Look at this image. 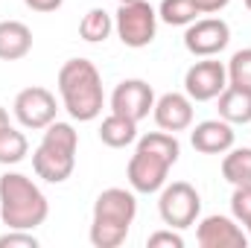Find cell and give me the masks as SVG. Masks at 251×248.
Returning a JSON list of instances; mask_svg holds the SVG:
<instances>
[{"mask_svg": "<svg viewBox=\"0 0 251 248\" xmlns=\"http://www.w3.org/2000/svg\"><path fill=\"white\" fill-rule=\"evenodd\" d=\"M59 94H62L64 111L79 120L91 123L102 114L105 105V91H102V76L91 59H70L59 70Z\"/></svg>", "mask_w": 251, "mask_h": 248, "instance_id": "cell-1", "label": "cell"}, {"mask_svg": "<svg viewBox=\"0 0 251 248\" xmlns=\"http://www.w3.org/2000/svg\"><path fill=\"white\" fill-rule=\"evenodd\" d=\"M50 216V201L29 175H0V222L12 231H35Z\"/></svg>", "mask_w": 251, "mask_h": 248, "instance_id": "cell-2", "label": "cell"}, {"mask_svg": "<svg viewBox=\"0 0 251 248\" xmlns=\"http://www.w3.org/2000/svg\"><path fill=\"white\" fill-rule=\"evenodd\" d=\"M137 216V198L126 187H108L94 201L91 219V246L94 248H120L128 240L131 222Z\"/></svg>", "mask_w": 251, "mask_h": 248, "instance_id": "cell-3", "label": "cell"}, {"mask_svg": "<svg viewBox=\"0 0 251 248\" xmlns=\"http://www.w3.org/2000/svg\"><path fill=\"white\" fill-rule=\"evenodd\" d=\"M76 149H79V131L70 123H53L44 128L41 143L32 152V170L47 184H64L76 170Z\"/></svg>", "mask_w": 251, "mask_h": 248, "instance_id": "cell-4", "label": "cell"}, {"mask_svg": "<svg viewBox=\"0 0 251 248\" xmlns=\"http://www.w3.org/2000/svg\"><path fill=\"white\" fill-rule=\"evenodd\" d=\"M114 32L131 50L149 47L155 41V35H158V9L149 0L120 3V9L114 15Z\"/></svg>", "mask_w": 251, "mask_h": 248, "instance_id": "cell-5", "label": "cell"}, {"mask_svg": "<svg viewBox=\"0 0 251 248\" xmlns=\"http://www.w3.org/2000/svg\"><path fill=\"white\" fill-rule=\"evenodd\" d=\"M158 213H161V222L167 228L184 231L190 225H196L201 216V196L190 181L164 184L161 196H158Z\"/></svg>", "mask_w": 251, "mask_h": 248, "instance_id": "cell-6", "label": "cell"}, {"mask_svg": "<svg viewBox=\"0 0 251 248\" xmlns=\"http://www.w3.org/2000/svg\"><path fill=\"white\" fill-rule=\"evenodd\" d=\"M12 114H15V120L24 125V128H29V131H44L47 125L56 120V114H59L56 94L47 91V88H41V85H29V88H24V91L15 97Z\"/></svg>", "mask_w": 251, "mask_h": 248, "instance_id": "cell-7", "label": "cell"}, {"mask_svg": "<svg viewBox=\"0 0 251 248\" xmlns=\"http://www.w3.org/2000/svg\"><path fill=\"white\" fill-rule=\"evenodd\" d=\"M231 44V26L222 18H196L184 32V47L187 53L199 59L219 56Z\"/></svg>", "mask_w": 251, "mask_h": 248, "instance_id": "cell-8", "label": "cell"}, {"mask_svg": "<svg viewBox=\"0 0 251 248\" xmlns=\"http://www.w3.org/2000/svg\"><path fill=\"white\" fill-rule=\"evenodd\" d=\"M173 164L155 152H143V149H134V155L128 158V167H126V178L128 187L134 193H161V187L167 184V175H170Z\"/></svg>", "mask_w": 251, "mask_h": 248, "instance_id": "cell-9", "label": "cell"}, {"mask_svg": "<svg viewBox=\"0 0 251 248\" xmlns=\"http://www.w3.org/2000/svg\"><path fill=\"white\" fill-rule=\"evenodd\" d=\"M225 88H228V67L222 62H216L213 56L196 62L184 73V94L193 102H210Z\"/></svg>", "mask_w": 251, "mask_h": 248, "instance_id": "cell-10", "label": "cell"}, {"mask_svg": "<svg viewBox=\"0 0 251 248\" xmlns=\"http://www.w3.org/2000/svg\"><path fill=\"white\" fill-rule=\"evenodd\" d=\"M155 99L158 97H155L149 82H143V79H123L114 88V94H111V111L123 114V117L134 120V123H140L143 117L152 114Z\"/></svg>", "mask_w": 251, "mask_h": 248, "instance_id": "cell-11", "label": "cell"}, {"mask_svg": "<svg viewBox=\"0 0 251 248\" xmlns=\"http://www.w3.org/2000/svg\"><path fill=\"white\" fill-rule=\"evenodd\" d=\"M196 243L201 248H246L249 246V234L243 231V225L234 216H204L196 228Z\"/></svg>", "mask_w": 251, "mask_h": 248, "instance_id": "cell-12", "label": "cell"}, {"mask_svg": "<svg viewBox=\"0 0 251 248\" xmlns=\"http://www.w3.org/2000/svg\"><path fill=\"white\" fill-rule=\"evenodd\" d=\"M152 117L158 128L164 131H187L193 125V99L187 94H178V91H170V94H161L155 99V108H152Z\"/></svg>", "mask_w": 251, "mask_h": 248, "instance_id": "cell-13", "label": "cell"}, {"mask_svg": "<svg viewBox=\"0 0 251 248\" xmlns=\"http://www.w3.org/2000/svg\"><path fill=\"white\" fill-rule=\"evenodd\" d=\"M190 128H193L190 131V143L201 155H225L234 146V140H237L234 125L225 123L222 117L219 120H201V123L190 125Z\"/></svg>", "mask_w": 251, "mask_h": 248, "instance_id": "cell-14", "label": "cell"}, {"mask_svg": "<svg viewBox=\"0 0 251 248\" xmlns=\"http://www.w3.org/2000/svg\"><path fill=\"white\" fill-rule=\"evenodd\" d=\"M32 50V29L24 21H0V62H21Z\"/></svg>", "mask_w": 251, "mask_h": 248, "instance_id": "cell-15", "label": "cell"}, {"mask_svg": "<svg viewBox=\"0 0 251 248\" xmlns=\"http://www.w3.org/2000/svg\"><path fill=\"white\" fill-rule=\"evenodd\" d=\"M216 108H219V117L225 123H231V125L251 123V91L237 88V85H228L216 97Z\"/></svg>", "mask_w": 251, "mask_h": 248, "instance_id": "cell-16", "label": "cell"}, {"mask_svg": "<svg viewBox=\"0 0 251 248\" xmlns=\"http://www.w3.org/2000/svg\"><path fill=\"white\" fill-rule=\"evenodd\" d=\"M100 140L111 149H126L131 143H137V123L128 120L123 114H108L102 123H100Z\"/></svg>", "mask_w": 251, "mask_h": 248, "instance_id": "cell-17", "label": "cell"}, {"mask_svg": "<svg viewBox=\"0 0 251 248\" xmlns=\"http://www.w3.org/2000/svg\"><path fill=\"white\" fill-rule=\"evenodd\" d=\"M222 178L228 184L240 187L251 184V146H240V149H228L222 158Z\"/></svg>", "mask_w": 251, "mask_h": 248, "instance_id": "cell-18", "label": "cell"}, {"mask_svg": "<svg viewBox=\"0 0 251 248\" xmlns=\"http://www.w3.org/2000/svg\"><path fill=\"white\" fill-rule=\"evenodd\" d=\"M114 32V18L105 12V9H91L85 18H82V24H79V35H82V41H88V44H102L108 35Z\"/></svg>", "mask_w": 251, "mask_h": 248, "instance_id": "cell-19", "label": "cell"}, {"mask_svg": "<svg viewBox=\"0 0 251 248\" xmlns=\"http://www.w3.org/2000/svg\"><path fill=\"white\" fill-rule=\"evenodd\" d=\"M134 149H143V152H155V155H161V158H167L170 164H176L178 161V155H181V143H178V137L173 134V131H149V134H143V137H137V146Z\"/></svg>", "mask_w": 251, "mask_h": 248, "instance_id": "cell-20", "label": "cell"}, {"mask_svg": "<svg viewBox=\"0 0 251 248\" xmlns=\"http://www.w3.org/2000/svg\"><path fill=\"white\" fill-rule=\"evenodd\" d=\"M29 152V140L24 131H18L15 125H6L0 128V164L3 167H15L26 158Z\"/></svg>", "mask_w": 251, "mask_h": 248, "instance_id": "cell-21", "label": "cell"}, {"mask_svg": "<svg viewBox=\"0 0 251 248\" xmlns=\"http://www.w3.org/2000/svg\"><path fill=\"white\" fill-rule=\"evenodd\" d=\"M201 12L196 9L193 0H161L158 6V21L170 24V26H190Z\"/></svg>", "mask_w": 251, "mask_h": 248, "instance_id": "cell-22", "label": "cell"}, {"mask_svg": "<svg viewBox=\"0 0 251 248\" xmlns=\"http://www.w3.org/2000/svg\"><path fill=\"white\" fill-rule=\"evenodd\" d=\"M225 67H228V85H237V88L251 91V47L237 50Z\"/></svg>", "mask_w": 251, "mask_h": 248, "instance_id": "cell-23", "label": "cell"}, {"mask_svg": "<svg viewBox=\"0 0 251 248\" xmlns=\"http://www.w3.org/2000/svg\"><path fill=\"white\" fill-rule=\"evenodd\" d=\"M231 216L246 225L251 219V184H240L234 187V196H231Z\"/></svg>", "mask_w": 251, "mask_h": 248, "instance_id": "cell-24", "label": "cell"}, {"mask_svg": "<svg viewBox=\"0 0 251 248\" xmlns=\"http://www.w3.org/2000/svg\"><path fill=\"white\" fill-rule=\"evenodd\" d=\"M0 248H38V237L32 231H6L0 234Z\"/></svg>", "mask_w": 251, "mask_h": 248, "instance_id": "cell-25", "label": "cell"}, {"mask_svg": "<svg viewBox=\"0 0 251 248\" xmlns=\"http://www.w3.org/2000/svg\"><path fill=\"white\" fill-rule=\"evenodd\" d=\"M146 246L149 248H184V237H181V231H176V228H164V231H155V234H149V240H146Z\"/></svg>", "mask_w": 251, "mask_h": 248, "instance_id": "cell-26", "label": "cell"}, {"mask_svg": "<svg viewBox=\"0 0 251 248\" xmlns=\"http://www.w3.org/2000/svg\"><path fill=\"white\" fill-rule=\"evenodd\" d=\"M64 0H24V6L26 9H32V12H56V9H62Z\"/></svg>", "mask_w": 251, "mask_h": 248, "instance_id": "cell-27", "label": "cell"}, {"mask_svg": "<svg viewBox=\"0 0 251 248\" xmlns=\"http://www.w3.org/2000/svg\"><path fill=\"white\" fill-rule=\"evenodd\" d=\"M193 3H196V9L201 15H213V12H222L231 0H193Z\"/></svg>", "mask_w": 251, "mask_h": 248, "instance_id": "cell-28", "label": "cell"}, {"mask_svg": "<svg viewBox=\"0 0 251 248\" xmlns=\"http://www.w3.org/2000/svg\"><path fill=\"white\" fill-rule=\"evenodd\" d=\"M6 125H12V123H9V111L0 105V128H6Z\"/></svg>", "mask_w": 251, "mask_h": 248, "instance_id": "cell-29", "label": "cell"}, {"mask_svg": "<svg viewBox=\"0 0 251 248\" xmlns=\"http://www.w3.org/2000/svg\"><path fill=\"white\" fill-rule=\"evenodd\" d=\"M246 231H249V237H251V219H249V222H246Z\"/></svg>", "mask_w": 251, "mask_h": 248, "instance_id": "cell-30", "label": "cell"}, {"mask_svg": "<svg viewBox=\"0 0 251 248\" xmlns=\"http://www.w3.org/2000/svg\"><path fill=\"white\" fill-rule=\"evenodd\" d=\"M243 3H246V9H249V12H251V0H243Z\"/></svg>", "mask_w": 251, "mask_h": 248, "instance_id": "cell-31", "label": "cell"}, {"mask_svg": "<svg viewBox=\"0 0 251 248\" xmlns=\"http://www.w3.org/2000/svg\"><path fill=\"white\" fill-rule=\"evenodd\" d=\"M117 3H128V0H117Z\"/></svg>", "mask_w": 251, "mask_h": 248, "instance_id": "cell-32", "label": "cell"}]
</instances>
